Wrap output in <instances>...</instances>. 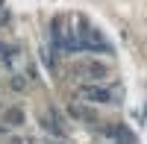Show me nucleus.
Returning a JSON list of instances; mask_svg holds the SVG:
<instances>
[{
  "label": "nucleus",
  "instance_id": "nucleus-1",
  "mask_svg": "<svg viewBox=\"0 0 147 144\" xmlns=\"http://www.w3.org/2000/svg\"><path fill=\"white\" fill-rule=\"evenodd\" d=\"M74 35H77V47L85 53H112V44H109L100 30H94L88 21H80V27L74 30Z\"/></svg>",
  "mask_w": 147,
  "mask_h": 144
},
{
  "label": "nucleus",
  "instance_id": "nucleus-2",
  "mask_svg": "<svg viewBox=\"0 0 147 144\" xmlns=\"http://www.w3.org/2000/svg\"><path fill=\"white\" fill-rule=\"evenodd\" d=\"M80 97H85L88 103H115V94L106 85H80Z\"/></svg>",
  "mask_w": 147,
  "mask_h": 144
},
{
  "label": "nucleus",
  "instance_id": "nucleus-3",
  "mask_svg": "<svg viewBox=\"0 0 147 144\" xmlns=\"http://www.w3.org/2000/svg\"><path fill=\"white\" fill-rule=\"evenodd\" d=\"M106 135H109V138H115L118 144H136V135H132V133H129V129H127L124 124L109 127V129H106Z\"/></svg>",
  "mask_w": 147,
  "mask_h": 144
},
{
  "label": "nucleus",
  "instance_id": "nucleus-4",
  "mask_svg": "<svg viewBox=\"0 0 147 144\" xmlns=\"http://www.w3.org/2000/svg\"><path fill=\"white\" fill-rule=\"evenodd\" d=\"M41 124H44L47 133H53V135H62V133H65V127H62V121H59V115H56L53 109L41 115Z\"/></svg>",
  "mask_w": 147,
  "mask_h": 144
},
{
  "label": "nucleus",
  "instance_id": "nucleus-5",
  "mask_svg": "<svg viewBox=\"0 0 147 144\" xmlns=\"http://www.w3.org/2000/svg\"><path fill=\"white\" fill-rule=\"evenodd\" d=\"M82 71H85L91 79H106V77H109V68H106L103 62H94V59H88V62L82 65Z\"/></svg>",
  "mask_w": 147,
  "mask_h": 144
},
{
  "label": "nucleus",
  "instance_id": "nucleus-6",
  "mask_svg": "<svg viewBox=\"0 0 147 144\" xmlns=\"http://www.w3.org/2000/svg\"><path fill=\"white\" fill-rule=\"evenodd\" d=\"M6 124H9V127H21V124H24V109L9 106V109H6Z\"/></svg>",
  "mask_w": 147,
  "mask_h": 144
},
{
  "label": "nucleus",
  "instance_id": "nucleus-7",
  "mask_svg": "<svg viewBox=\"0 0 147 144\" xmlns=\"http://www.w3.org/2000/svg\"><path fill=\"white\" fill-rule=\"evenodd\" d=\"M71 115L80 118V121H97V115L91 109H85V106H71Z\"/></svg>",
  "mask_w": 147,
  "mask_h": 144
},
{
  "label": "nucleus",
  "instance_id": "nucleus-8",
  "mask_svg": "<svg viewBox=\"0 0 147 144\" xmlns=\"http://www.w3.org/2000/svg\"><path fill=\"white\" fill-rule=\"evenodd\" d=\"M9 85H12V91H24V88H27V79H24V77H18V74H15V77L9 79Z\"/></svg>",
  "mask_w": 147,
  "mask_h": 144
},
{
  "label": "nucleus",
  "instance_id": "nucleus-9",
  "mask_svg": "<svg viewBox=\"0 0 147 144\" xmlns=\"http://www.w3.org/2000/svg\"><path fill=\"white\" fill-rule=\"evenodd\" d=\"M9 53H12V47H6L3 41H0V56H9Z\"/></svg>",
  "mask_w": 147,
  "mask_h": 144
},
{
  "label": "nucleus",
  "instance_id": "nucleus-10",
  "mask_svg": "<svg viewBox=\"0 0 147 144\" xmlns=\"http://www.w3.org/2000/svg\"><path fill=\"white\" fill-rule=\"evenodd\" d=\"M3 133H6V127H3V124H0V135H3Z\"/></svg>",
  "mask_w": 147,
  "mask_h": 144
}]
</instances>
